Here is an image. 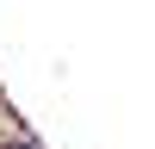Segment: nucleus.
<instances>
[{
	"label": "nucleus",
	"instance_id": "f257e3e1",
	"mask_svg": "<svg viewBox=\"0 0 155 149\" xmlns=\"http://www.w3.org/2000/svg\"><path fill=\"white\" fill-rule=\"evenodd\" d=\"M6 149H31V143H6Z\"/></svg>",
	"mask_w": 155,
	"mask_h": 149
}]
</instances>
